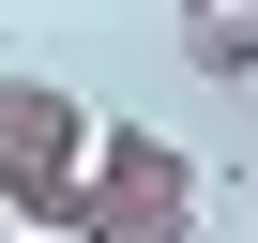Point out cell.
I'll use <instances>...</instances> for the list:
<instances>
[{
	"mask_svg": "<svg viewBox=\"0 0 258 243\" xmlns=\"http://www.w3.org/2000/svg\"><path fill=\"white\" fill-rule=\"evenodd\" d=\"M0 243H31V228H0Z\"/></svg>",
	"mask_w": 258,
	"mask_h": 243,
	"instance_id": "4",
	"label": "cell"
},
{
	"mask_svg": "<svg viewBox=\"0 0 258 243\" xmlns=\"http://www.w3.org/2000/svg\"><path fill=\"white\" fill-rule=\"evenodd\" d=\"M182 61L198 76H258V0H182Z\"/></svg>",
	"mask_w": 258,
	"mask_h": 243,
	"instance_id": "3",
	"label": "cell"
},
{
	"mask_svg": "<svg viewBox=\"0 0 258 243\" xmlns=\"http://www.w3.org/2000/svg\"><path fill=\"white\" fill-rule=\"evenodd\" d=\"M76 243H198V152L152 137V122H91Z\"/></svg>",
	"mask_w": 258,
	"mask_h": 243,
	"instance_id": "1",
	"label": "cell"
},
{
	"mask_svg": "<svg viewBox=\"0 0 258 243\" xmlns=\"http://www.w3.org/2000/svg\"><path fill=\"white\" fill-rule=\"evenodd\" d=\"M76 183H91V106L46 76H0V213L31 243H76Z\"/></svg>",
	"mask_w": 258,
	"mask_h": 243,
	"instance_id": "2",
	"label": "cell"
}]
</instances>
